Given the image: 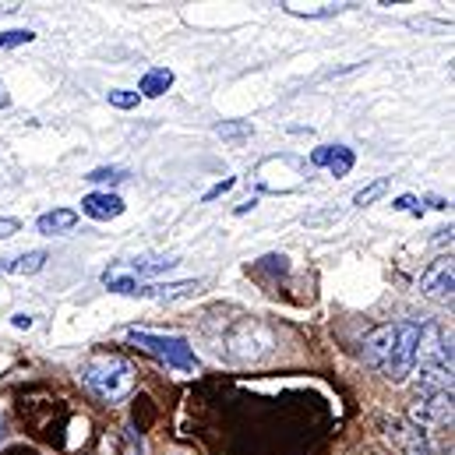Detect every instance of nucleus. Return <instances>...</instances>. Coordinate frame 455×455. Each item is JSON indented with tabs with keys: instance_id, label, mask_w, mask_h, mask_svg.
Masks as SVG:
<instances>
[{
	"instance_id": "nucleus-21",
	"label": "nucleus",
	"mask_w": 455,
	"mask_h": 455,
	"mask_svg": "<svg viewBox=\"0 0 455 455\" xmlns=\"http://www.w3.org/2000/svg\"><path fill=\"white\" fill-rule=\"evenodd\" d=\"M138 92H131V89H114L110 92V107H116V110H134L138 107Z\"/></svg>"
},
{
	"instance_id": "nucleus-5",
	"label": "nucleus",
	"mask_w": 455,
	"mask_h": 455,
	"mask_svg": "<svg viewBox=\"0 0 455 455\" xmlns=\"http://www.w3.org/2000/svg\"><path fill=\"white\" fill-rule=\"evenodd\" d=\"M173 265H177L173 258L116 261V265H110V268L103 272V286H107V290H114V293H127V297H134V293H138V286H141V279H148V275H163V272H170Z\"/></svg>"
},
{
	"instance_id": "nucleus-18",
	"label": "nucleus",
	"mask_w": 455,
	"mask_h": 455,
	"mask_svg": "<svg viewBox=\"0 0 455 455\" xmlns=\"http://www.w3.org/2000/svg\"><path fill=\"white\" fill-rule=\"evenodd\" d=\"M216 134L229 138V141H243L254 134V127H251V120H223V124H216Z\"/></svg>"
},
{
	"instance_id": "nucleus-12",
	"label": "nucleus",
	"mask_w": 455,
	"mask_h": 455,
	"mask_svg": "<svg viewBox=\"0 0 455 455\" xmlns=\"http://www.w3.org/2000/svg\"><path fill=\"white\" fill-rule=\"evenodd\" d=\"M82 212L96 223H110L124 212V198H116L110 191H92V195L82 198Z\"/></svg>"
},
{
	"instance_id": "nucleus-7",
	"label": "nucleus",
	"mask_w": 455,
	"mask_h": 455,
	"mask_svg": "<svg viewBox=\"0 0 455 455\" xmlns=\"http://www.w3.org/2000/svg\"><path fill=\"white\" fill-rule=\"evenodd\" d=\"M452 290H455V272H452V254H442L427 265V272L420 275V293L427 300H438V304H452Z\"/></svg>"
},
{
	"instance_id": "nucleus-30",
	"label": "nucleus",
	"mask_w": 455,
	"mask_h": 455,
	"mask_svg": "<svg viewBox=\"0 0 455 455\" xmlns=\"http://www.w3.org/2000/svg\"><path fill=\"white\" fill-rule=\"evenodd\" d=\"M4 427H7V417L0 413V442H4Z\"/></svg>"
},
{
	"instance_id": "nucleus-20",
	"label": "nucleus",
	"mask_w": 455,
	"mask_h": 455,
	"mask_svg": "<svg viewBox=\"0 0 455 455\" xmlns=\"http://www.w3.org/2000/svg\"><path fill=\"white\" fill-rule=\"evenodd\" d=\"M36 39V32L28 28H11V32H0V50H14V46H28Z\"/></svg>"
},
{
	"instance_id": "nucleus-13",
	"label": "nucleus",
	"mask_w": 455,
	"mask_h": 455,
	"mask_svg": "<svg viewBox=\"0 0 455 455\" xmlns=\"http://www.w3.org/2000/svg\"><path fill=\"white\" fill-rule=\"evenodd\" d=\"M75 227H78V212H75V209H53V212H46V216H39V220H36V229H39V233H46V236L71 233Z\"/></svg>"
},
{
	"instance_id": "nucleus-17",
	"label": "nucleus",
	"mask_w": 455,
	"mask_h": 455,
	"mask_svg": "<svg viewBox=\"0 0 455 455\" xmlns=\"http://www.w3.org/2000/svg\"><path fill=\"white\" fill-rule=\"evenodd\" d=\"M388 188H392V177H378V180H371L367 188H360V191L353 195V205H356V209H367V205H374L378 198H385Z\"/></svg>"
},
{
	"instance_id": "nucleus-6",
	"label": "nucleus",
	"mask_w": 455,
	"mask_h": 455,
	"mask_svg": "<svg viewBox=\"0 0 455 455\" xmlns=\"http://www.w3.org/2000/svg\"><path fill=\"white\" fill-rule=\"evenodd\" d=\"M417 363L420 371H452V336H445L438 325L420 329Z\"/></svg>"
},
{
	"instance_id": "nucleus-8",
	"label": "nucleus",
	"mask_w": 455,
	"mask_h": 455,
	"mask_svg": "<svg viewBox=\"0 0 455 455\" xmlns=\"http://www.w3.org/2000/svg\"><path fill=\"white\" fill-rule=\"evenodd\" d=\"M410 424L420 431L452 424V395H417V403L410 406Z\"/></svg>"
},
{
	"instance_id": "nucleus-10",
	"label": "nucleus",
	"mask_w": 455,
	"mask_h": 455,
	"mask_svg": "<svg viewBox=\"0 0 455 455\" xmlns=\"http://www.w3.org/2000/svg\"><path fill=\"white\" fill-rule=\"evenodd\" d=\"M353 163H356V156L346 145H318L311 152V166H325L332 177H346L353 170Z\"/></svg>"
},
{
	"instance_id": "nucleus-2",
	"label": "nucleus",
	"mask_w": 455,
	"mask_h": 455,
	"mask_svg": "<svg viewBox=\"0 0 455 455\" xmlns=\"http://www.w3.org/2000/svg\"><path fill=\"white\" fill-rule=\"evenodd\" d=\"M82 381L103 403H124L138 388V374H134V367L120 353H96L82 367Z\"/></svg>"
},
{
	"instance_id": "nucleus-1",
	"label": "nucleus",
	"mask_w": 455,
	"mask_h": 455,
	"mask_svg": "<svg viewBox=\"0 0 455 455\" xmlns=\"http://www.w3.org/2000/svg\"><path fill=\"white\" fill-rule=\"evenodd\" d=\"M417 342H420L417 322H388L363 336L360 360L388 381H406L417 367Z\"/></svg>"
},
{
	"instance_id": "nucleus-22",
	"label": "nucleus",
	"mask_w": 455,
	"mask_h": 455,
	"mask_svg": "<svg viewBox=\"0 0 455 455\" xmlns=\"http://www.w3.org/2000/svg\"><path fill=\"white\" fill-rule=\"evenodd\" d=\"M392 209H395V212H413V216H424V209H420V202H417L413 195L395 198V202H392Z\"/></svg>"
},
{
	"instance_id": "nucleus-26",
	"label": "nucleus",
	"mask_w": 455,
	"mask_h": 455,
	"mask_svg": "<svg viewBox=\"0 0 455 455\" xmlns=\"http://www.w3.org/2000/svg\"><path fill=\"white\" fill-rule=\"evenodd\" d=\"M435 243H438V247H445V243L452 247V227H449V229H438V236H435Z\"/></svg>"
},
{
	"instance_id": "nucleus-25",
	"label": "nucleus",
	"mask_w": 455,
	"mask_h": 455,
	"mask_svg": "<svg viewBox=\"0 0 455 455\" xmlns=\"http://www.w3.org/2000/svg\"><path fill=\"white\" fill-rule=\"evenodd\" d=\"M14 11H21L18 0H0V18H4V14H14Z\"/></svg>"
},
{
	"instance_id": "nucleus-19",
	"label": "nucleus",
	"mask_w": 455,
	"mask_h": 455,
	"mask_svg": "<svg viewBox=\"0 0 455 455\" xmlns=\"http://www.w3.org/2000/svg\"><path fill=\"white\" fill-rule=\"evenodd\" d=\"M85 180L89 184H120V180H127V170H120V166H100Z\"/></svg>"
},
{
	"instance_id": "nucleus-27",
	"label": "nucleus",
	"mask_w": 455,
	"mask_h": 455,
	"mask_svg": "<svg viewBox=\"0 0 455 455\" xmlns=\"http://www.w3.org/2000/svg\"><path fill=\"white\" fill-rule=\"evenodd\" d=\"M254 205H258V198H247V202H240V205H236L233 212H236V216H247V212H251Z\"/></svg>"
},
{
	"instance_id": "nucleus-24",
	"label": "nucleus",
	"mask_w": 455,
	"mask_h": 455,
	"mask_svg": "<svg viewBox=\"0 0 455 455\" xmlns=\"http://www.w3.org/2000/svg\"><path fill=\"white\" fill-rule=\"evenodd\" d=\"M18 229H21V223H18L14 216H0V240H4V236H14Z\"/></svg>"
},
{
	"instance_id": "nucleus-23",
	"label": "nucleus",
	"mask_w": 455,
	"mask_h": 455,
	"mask_svg": "<svg viewBox=\"0 0 455 455\" xmlns=\"http://www.w3.org/2000/svg\"><path fill=\"white\" fill-rule=\"evenodd\" d=\"M236 188V177H227V180H220V184H212L209 191H205V198L202 202H216V198H223L227 191H233Z\"/></svg>"
},
{
	"instance_id": "nucleus-14",
	"label": "nucleus",
	"mask_w": 455,
	"mask_h": 455,
	"mask_svg": "<svg viewBox=\"0 0 455 455\" xmlns=\"http://www.w3.org/2000/svg\"><path fill=\"white\" fill-rule=\"evenodd\" d=\"M170 85H173V71H170V68H148V71L141 75V82H138V96L159 100L163 92H170Z\"/></svg>"
},
{
	"instance_id": "nucleus-3",
	"label": "nucleus",
	"mask_w": 455,
	"mask_h": 455,
	"mask_svg": "<svg viewBox=\"0 0 455 455\" xmlns=\"http://www.w3.org/2000/svg\"><path fill=\"white\" fill-rule=\"evenodd\" d=\"M307 173H311L307 159L279 152V156H268L254 166V188L265 195H293V191L307 188Z\"/></svg>"
},
{
	"instance_id": "nucleus-29",
	"label": "nucleus",
	"mask_w": 455,
	"mask_h": 455,
	"mask_svg": "<svg viewBox=\"0 0 455 455\" xmlns=\"http://www.w3.org/2000/svg\"><path fill=\"white\" fill-rule=\"evenodd\" d=\"M7 103H11V96H7V85H4V82H0V110H4V107H7Z\"/></svg>"
},
{
	"instance_id": "nucleus-4",
	"label": "nucleus",
	"mask_w": 455,
	"mask_h": 455,
	"mask_svg": "<svg viewBox=\"0 0 455 455\" xmlns=\"http://www.w3.org/2000/svg\"><path fill=\"white\" fill-rule=\"evenodd\" d=\"M127 339L134 342L138 349H145L148 356L163 360L166 367H173V371H198L202 367L195 349H191V342L180 339V336H152L145 329H127Z\"/></svg>"
},
{
	"instance_id": "nucleus-9",
	"label": "nucleus",
	"mask_w": 455,
	"mask_h": 455,
	"mask_svg": "<svg viewBox=\"0 0 455 455\" xmlns=\"http://www.w3.org/2000/svg\"><path fill=\"white\" fill-rule=\"evenodd\" d=\"M381 427H385L388 442H392L403 455H431V442H427V435H424L420 427H413L410 420L392 417V420H381Z\"/></svg>"
},
{
	"instance_id": "nucleus-16",
	"label": "nucleus",
	"mask_w": 455,
	"mask_h": 455,
	"mask_svg": "<svg viewBox=\"0 0 455 455\" xmlns=\"http://www.w3.org/2000/svg\"><path fill=\"white\" fill-rule=\"evenodd\" d=\"M349 7H356V4H283V11L286 14H293V18H336L342 11H349Z\"/></svg>"
},
{
	"instance_id": "nucleus-15",
	"label": "nucleus",
	"mask_w": 455,
	"mask_h": 455,
	"mask_svg": "<svg viewBox=\"0 0 455 455\" xmlns=\"http://www.w3.org/2000/svg\"><path fill=\"white\" fill-rule=\"evenodd\" d=\"M46 265V251H25L21 258H0V272H14V275H36Z\"/></svg>"
},
{
	"instance_id": "nucleus-11",
	"label": "nucleus",
	"mask_w": 455,
	"mask_h": 455,
	"mask_svg": "<svg viewBox=\"0 0 455 455\" xmlns=\"http://www.w3.org/2000/svg\"><path fill=\"white\" fill-rule=\"evenodd\" d=\"M205 283L202 279H184V283H141L134 297H152V300H184L195 297Z\"/></svg>"
},
{
	"instance_id": "nucleus-28",
	"label": "nucleus",
	"mask_w": 455,
	"mask_h": 455,
	"mask_svg": "<svg viewBox=\"0 0 455 455\" xmlns=\"http://www.w3.org/2000/svg\"><path fill=\"white\" fill-rule=\"evenodd\" d=\"M11 325H14V329H32V318H28V315H14Z\"/></svg>"
}]
</instances>
